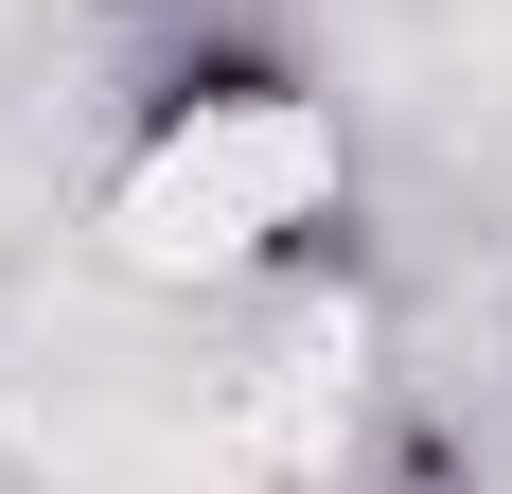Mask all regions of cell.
<instances>
[{"label": "cell", "instance_id": "6da1fadb", "mask_svg": "<svg viewBox=\"0 0 512 494\" xmlns=\"http://www.w3.org/2000/svg\"><path fill=\"white\" fill-rule=\"evenodd\" d=\"M89 230H106L124 283H177V300L301 283V265H336V230H354V124H336V89H318L301 53L212 36V53H177V71L106 124Z\"/></svg>", "mask_w": 512, "mask_h": 494}]
</instances>
